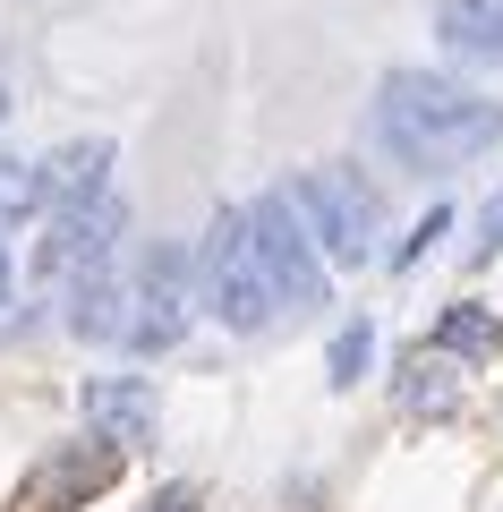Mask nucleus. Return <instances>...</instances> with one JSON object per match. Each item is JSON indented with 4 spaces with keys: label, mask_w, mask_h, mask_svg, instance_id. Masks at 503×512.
<instances>
[{
    "label": "nucleus",
    "mask_w": 503,
    "mask_h": 512,
    "mask_svg": "<svg viewBox=\"0 0 503 512\" xmlns=\"http://www.w3.org/2000/svg\"><path fill=\"white\" fill-rule=\"evenodd\" d=\"M367 128H376V146L393 154L401 171L435 180V171H461V163H478V154L503 146V103H495V94H478V86H461V77L393 69L376 86Z\"/></svg>",
    "instance_id": "f257e3e1"
},
{
    "label": "nucleus",
    "mask_w": 503,
    "mask_h": 512,
    "mask_svg": "<svg viewBox=\"0 0 503 512\" xmlns=\"http://www.w3.org/2000/svg\"><path fill=\"white\" fill-rule=\"evenodd\" d=\"M197 282H205V308L231 333H273L282 325L273 274H265V256H256V239H248V205H222L214 214V231H205V248H197Z\"/></svg>",
    "instance_id": "f03ea898"
},
{
    "label": "nucleus",
    "mask_w": 503,
    "mask_h": 512,
    "mask_svg": "<svg viewBox=\"0 0 503 512\" xmlns=\"http://www.w3.org/2000/svg\"><path fill=\"white\" fill-rule=\"evenodd\" d=\"M290 205H299V222L316 231L324 265H367V256H376L384 214H376V188H367L350 163H316V171H299V180H290Z\"/></svg>",
    "instance_id": "7ed1b4c3"
},
{
    "label": "nucleus",
    "mask_w": 503,
    "mask_h": 512,
    "mask_svg": "<svg viewBox=\"0 0 503 512\" xmlns=\"http://www.w3.org/2000/svg\"><path fill=\"white\" fill-rule=\"evenodd\" d=\"M248 239L256 256H265V274H273V299H282V316H316L324 291H333V265H324L316 231L299 222V205H290V188H273V197L248 205Z\"/></svg>",
    "instance_id": "20e7f679"
},
{
    "label": "nucleus",
    "mask_w": 503,
    "mask_h": 512,
    "mask_svg": "<svg viewBox=\"0 0 503 512\" xmlns=\"http://www.w3.org/2000/svg\"><path fill=\"white\" fill-rule=\"evenodd\" d=\"M188 308H197V256L180 239H154L137 256V282H128V333L120 342L145 350V359H162V350H180Z\"/></svg>",
    "instance_id": "39448f33"
},
{
    "label": "nucleus",
    "mask_w": 503,
    "mask_h": 512,
    "mask_svg": "<svg viewBox=\"0 0 503 512\" xmlns=\"http://www.w3.org/2000/svg\"><path fill=\"white\" fill-rule=\"evenodd\" d=\"M120 231H128V205L111 197V188L86 197V205H52V239L35 248V274L43 282H69V274H86V265H111Z\"/></svg>",
    "instance_id": "423d86ee"
},
{
    "label": "nucleus",
    "mask_w": 503,
    "mask_h": 512,
    "mask_svg": "<svg viewBox=\"0 0 503 512\" xmlns=\"http://www.w3.org/2000/svg\"><path fill=\"white\" fill-rule=\"evenodd\" d=\"M86 427H94V444H111V453L145 444L154 436V384L145 376H86Z\"/></svg>",
    "instance_id": "0eeeda50"
},
{
    "label": "nucleus",
    "mask_w": 503,
    "mask_h": 512,
    "mask_svg": "<svg viewBox=\"0 0 503 512\" xmlns=\"http://www.w3.org/2000/svg\"><path fill=\"white\" fill-rule=\"evenodd\" d=\"M69 333L77 342H120L128 333V282L111 274V265L69 274Z\"/></svg>",
    "instance_id": "6e6552de"
},
{
    "label": "nucleus",
    "mask_w": 503,
    "mask_h": 512,
    "mask_svg": "<svg viewBox=\"0 0 503 512\" xmlns=\"http://www.w3.org/2000/svg\"><path fill=\"white\" fill-rule=\"evenodd\" d=\"M435 35H444V52L503 69V0H435Z\"/></svg>",
    "instance_id": "1a4fd4ad"
},
{
    "label": "nucleus",
    "mask_w": 503,
    "mask_h": 512,
    "mask_svg": "<svg viewBox=\"0 0 503 512\" xmlns=\"http://www.w3.org/2000/svg\"><path fill=\"white\" fill-rule=\"evenodd\" d=\"M111 188V137H77L43 163V205H86Z\"/></svg>",
    "instance_id": "9d476101"
},
{
    "label": "nucleus",
    "mask_w": 503,
    "mask_h": 512,
    "mask_svg": "<svg viewBox=\"0 0 503 512\" xmlns=\"http://www.w3.org/2000/svg\"><path fill=\"white\" fill-rule=\"evenodd\" d=\"M495 342H503V325L486 308H444V325H435V350H452V359H486Z\"/></svg>",
    "instance_id": "9b49d317"
},
{
    "label": "nucleus",
    "mask_w": 503,
    "mask_h": 512,
    "mask_svg": "<svg viewBox=\"0 0 503 512\" xmlns=\"http://www.w3.org/2000/svg\"><path fill=\"white\" fill-rule=\"evenodd\" d=\"M26 214H43V163L0 154V231H18Z\"/></svg>",
    "instance_id": "f8f14e48"
},
{
    "label": "nucleus",
    "mask_w": 503,
    "mask_h": 512,
    "mask_svg": "<svg viewBox=\"0 0 503 512\" xmlns=\"http://www.w3.org/2000/svg\"><path fill=\"white\" fill-rule=\"evenodd\" d=\"M367 359H376V325H367V316H350V325L333 333V350H324V367H333V384H359Z\"/></svg>",
    "instance_id": "ddd939ff"
},
{
    "label": "nucleus",
    "mask_w": 503,
    "mask_h": 512,
    "mask_svg": "<svg viewBox=\"0 0 503 512\" xmlns=\"http://www.w3.org/2000/svg\"><path fill=\"white\" fill-rule=\"evenodd\" d=\"M452 231V214H444V205H427V222H418V231L410 239H401V248H393V265H401V274H410V265H418V256H427L435 248V239H444Z\"/></svg>",
    "instance_id": "4468645a"
},
{
    "label": "nucleus",
    "mask_w": 503,
    "mask_h": 512,
    "mask_svg": "<svg viewBox=\"0 0 503 512\" xmlns=\"http://www.w3.org/2000/svg\"><path fill=\"white\" fill-rule=\"evenodd\" d=\"M486 256H503V188L486 197V214H478V239H469V265H486Z\"/></svg>",
    "instance_id": "2eb2a0df"
},
{
    "label": "nucleus",
    "mask_w": 503,
    "mask_h": 512,
    "mask_svg": "<svg viewBox=\"0 0 503 512\" xmlns=\"http://www.w3.org/2000/svg\"><path fill=\"white\" fill-rule=\"evenodd\" d=\"M154 512H197V487H162V495H154Z\"/></svg>",
    "instance_id": "dca6fc26"
},
{
    "label": "nucleus",
    "mask_w": 503,
    "mask_h": 512,
    "mask_svg": "<svg viewBox=\"0 0 503 512\" xmlns=\"http://www.w3.org/2000/svg\"><path fill=\"white\" fill-rule=\"evenodd\" d=\"M0 308H9V248H0Z\"/></svg>",
    "instance_id": "f3484780"
},
{
    "label": "nucleus",
    "mask_w": 503,
    "mask_h": 512,
    "mask_svg": "<svg viewBox=\"0 0 503 512\" xmlns=\"http://www.w3.org/2000/svg\"><path fill=\"white\" fill-rule=\"evenodd\" d=\"M0 120H9V86H0Z\"/></svg>",
    "instance_id": "a211bd4d"
}]
</instances>
